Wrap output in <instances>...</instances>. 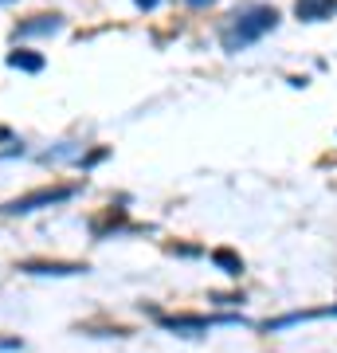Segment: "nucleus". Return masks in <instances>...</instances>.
Wrapping results in <instances>:
<instances>
[{
	"label": "nucleus",
	"instance_id": "nucleus-15",
	"mask_svg": "<svg viewBox=\"0 0 337 353\" xmlns=\"http://www.w3.org/2000/svg\"><path fill=\"white\" fill-rule=\"evenodd\" d=\"M0 4H8V0H0Z\"/></svg>",
	"mask_w": 337,
	"mask_h": 353
},
{
	"label": "nucleus",
	"instance_id": "nucleus-14",
	"mask_svg": "<svg viewBox=\"0 0 337 353\" xmlns=\"http://www.w3.org/2000/svg\"><path fill=\"white\" fill-rule=\"evenodd\" d=\"M185 4H192V8H204V4H212V0H185Z\"/></svg>",
	"mask_w": 337,
	"mask_h": 353
},
{
	"label": "nucleus",
	"instance_id": "nucleus-2",
	"mask_svg": "<svg viewBox=\"0 0 337 353\" xmlns=\"http://www.w3.org/2000/svg\"><path fill=\"white\" fill-rule=\"evenodd\" d=\"M83 185H43V189H32L16 201L0 204V216H32V212H43V208H59V204L75 201Z\"/></svg>",
	"mask_w": 337,
	"mask_h": 353
},
{
	"label": "nucleus",
	"instance_id": "nucleus-1",
	"mask_svg": "<svg viewBox=\"0 0 337 353\" xmlns=\"http://www.w3.org/2000/svg\"><path fill=\"white\" fill-rule=\"evenodd\" d=\"M278 28V12L271 4H243L236 12L227 16V24L220 28V43H224L227 55H236V51L251 48V43H259L267 32H275Z\"/></svg>",
	"mask_w": 337,
	"mask_h": 353
},
{
	"label": "nucleus",
	"instance_id": "nucleus-4",
	"mask_svg": "<svg viewBox=\"0 0 337 353\" xmlns=\"http://www.w3.org/2000/svg\"><path fill=\"white\" fill-rule=\"evenodd\" d=\"M63 32V16L59 12H43V16H32L24 24L12 28V39H39V36H59Z\"/></svg>",
	"mask_w": 337,
	"mask_h": 353
},
{
	"label": "nucleus",
	"instance_id": "nucleus-13",
	"mask_svg": "<svg viewBox=\"0 0 337 353\" xmlns=\"http://www.w3.org/2000/svg\"><path fill=\"white\" fill-rule=\"evenodd\" d=\"M134 4H138V8H145V12H153V8H157L161 0H134Z\"/></svg>",
	"mask_w": 337,
	"mask_h": 353
},
{
	"label": "nucleus",
	"instance_id": "nucleus-11",
	"mask_svg": "<svg viewBox=\"0 0 337 353\" xmlns=\"http://www.w3.org/2000/svg\"><path fill=\"white\" fill-rule=\"evenodd\" d=\"M212 303L216 306H239L243 303V294H212Z\"/></svg>",
	"mask_w": 337,
	"mask_h": 353
},
{
	"label": "nucleus",
	"instance_id": "nucleus-5",
	"mask_svg": "<svg viewBox=\"0 0 337 353\" xmlns=\"http://www.w3.org/2000/svg\"><path fill=\"white\" fill-rule=\"evenodd\" d=\"M20 271L24 275H43V279H67V275H87L90 263H51V259H28V263H20Z\"/></svg>",
	"mask_w": 337,
	"mask_h": 353
},
{
	"label": "nucleus",
	"instance_id": "nucleus-10",
	"mask_svg": "<svg viewBox=\"0 0 337 353\" xmlns=\"http://www.w3.org/2000/svg\"><path fill=\"white\" fill-rule=\"evenodd\" d=\"M106 153H110V150H94L90 157H79V165H83V169H94L99 161H106Z\"/></svg>",
	"mask_w": 337,
	"mask_h": 353
},
{
	"label": "nucleus",
	"instance_id": "nucleus-12",
	"mask_svg": "<svg viewBox=\"0 0 337 353\" xmlns=\"http://www.w3.org/2000/svg\"><path fill=\"white\" fill-rule=\"evenodd\" d=\"M20 350H24L20 338H0V353H20Z\"/></svg>",
	"mask_w": 337,
	"mask_h": 353
},
{
	"label": "nucleus",
	"instance_id": "nucleus-9",
	"mask_svg": "<svg viewBox=\"0 0 337 353\" xmlns=\"http://www.w3.org/2000/svg\"><path fill=\"white\" fill-rule=\"evenodd\" d=\"M208 259H212V263L220 267L224 275H232V279H239V275H243V259H239L236 252H227V248H216V252L208 255Z\"/></svg>",
	"mask_w": 337,
	"mask_h": 353
},
{
	"label": "nucleus",
	"instance_id": "nucleus-8",
	"mask_svg": "<svg viewBox=\"0 0 337 353\" xmlns=\"http://www.w3.org/2000/svg\"><path fill=\"white\" fill-rule=\"evenodd\" d=\"M8 67L12 71H24V75H39L43 71V55L39 51H28V48H16V51H8Z\"/></svg>",
	"mask_w": 337,
	"mask_h": 353
},
{
	"label": "nucleus",
	"instance_id": "nucleus-7",
	"mask_svg": "<svg viewBox=\"0 0 337 353\" xmlns=\"http://www.w3.org/2000/svg\"><path fill=\"white\" fill-rule=\"evenodd\" d=\"M110 232H125V208H110L102 220H90V236L94 240H110Z\"/></svg>",
	"mask_w": 337,
	"mask_h": 353
},
{
	"label": "nucleus",
	"instance_id": "nucleus-6",
	"mask_svg": "<svg viewBox=\"0 0 337 353\" xmlns=\"http://www.w3.org/2000/svg\"><path fill=\"white\" fill-rule=\"evenodd\" d=\"M337 12V0H294V16L306 20V24H318V20H329Z\"/></svg>",
	"mask_w": 337,
	"mask_h": 353
},
{
	"label": "nucleus",
	"instance_id": "nucleus-3",
	"mask_svg": "<svg viewBox=\"0 0 337 353\" xmlns=\"http://www.w3.org/2000/svg\"><path fill=\"white\" fill-rule=\"evenodd\" d=\"M243 318L239 314H224V318H208V314H157V326L169 330V334H181V338H200L212 326H239Z\"/></svg>",
	"mask_w": 337,
	"mask_h": 353
}]
</instances>
